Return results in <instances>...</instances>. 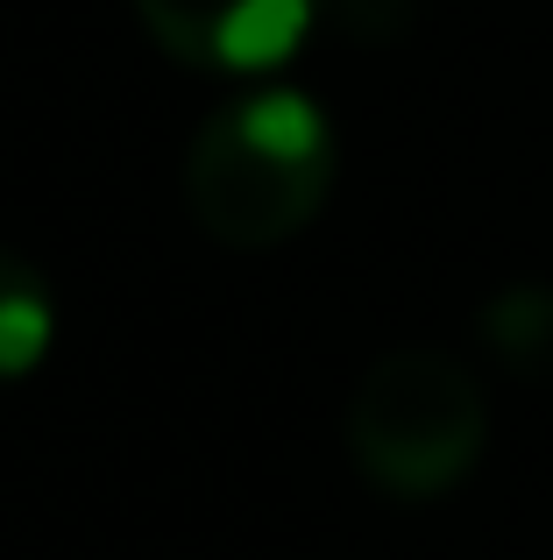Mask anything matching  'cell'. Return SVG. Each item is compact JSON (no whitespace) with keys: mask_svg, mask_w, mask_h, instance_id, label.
Segmentation results:
<instances>
[{"mask_svg":"<svg viewBox=\"0 0 553 560\" xmlns=\"http://www.w3.org/2000/svg\"><path fill=\"white\" fill-rule=\"evenodd\" d=\"M333 191V128L319 100L270 85L199 128L185 156V206L227 248H276Z\"/></svg>","mask_w":553,"mask_h":560,"instance_id":"1","label":"cell"},{"mask_svg":"<svg viewBox=\"0 0 553 560\" xmlns=\"http://www.w3.org/2000/svg\"><path fill=\"white\" fill-rule=\"evenodd\" d=\"M490 440L483 383L440 348H390L348 405V454L384 497H447Z\"/></svg>","mask_w":553,"mask_h":560,"instance_id":"2","label":"cell"},{"mask_svg":"<svg viewBox=\"0 0 553 560\" xmlns=\"http://www.w3.org/2000/svg\"><path fill=\"white\" fill-rule=\"evenodd\" d=\"M136 14L178 65L270 71L298 50L319 0H136Z\"/></svg>","mask_w":553,"mask_h":560,"instance_id":"3","label":"cell"},{"mask_svg":"<svg viewBox=\"0 0 553 560\" xmlns=\"http://www.w3.org/2000/svg\"><path fill=\"white\" fill-rule=\"evenodd\" d=\"M483 348L504 362L511 376L546 383L553 376V284H511L483 305Z\"/></svg>","mask_w":553,"mask_h":560,"instance_id":"4","label":"cell"},{"mask_svg":"<svg viewBox=\"0 0 553 560\" xmlns=\"http://www.w3.org/2000/svg\"><path fill=\"white\" fill-rule=\"evenodd\" d=\"M50 334H57V305L43 270L14 248H0V383L36 370L50 355Z\"/></svg>","mask_w":553,"mask_h":560,"instance_id":"5","label":"cell"},{"mask_svg":"<svg viewBox=\"0 0 553 560\" xmlns=\"http://www.w3.org/2000/svg\"><path fill=\"white\" fill-rule=\"evenodd\" d=\"M412 14H419V0H333V22L362 43H398L412 28Z\"/></svg>","mask_w":553,"mask_h":560,"instance_id":"6","label":"cell"}]
</instances>
